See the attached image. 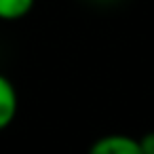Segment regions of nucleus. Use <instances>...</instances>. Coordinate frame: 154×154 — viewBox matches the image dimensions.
Masks as SVG:
<instances>
[{
	"label": "nucleus",
	"instance_id": "f257e3e1",
	"mask_svg": "<svg viewBox=\"0 0 154 154\" xmlns=\"http://www.w3.org/2000/svg\"><path fill=\"white\" fill-rule=\"evenodd\" d=\"M87 154H141V148L139 141L131 135L110 133L95 139Z\"/></svg>",
	"mask_w": 154,
	"mask_h": 154
},
{
	"label": "nucleus",
	"instance_id": "f03ea898",
	"mask_svg": "<svg viewBox=\"0 0 154 154\" xmlns=\"http://www.w3.org/2000/svg\"><path fill=\"white\" fill-rule=\"evenodd\" d=\"M17 108H19V97L15 85L5 74H0V131L7 129L15 120Z\"/></svg>",
	"mask_w": 154,
	"mask_h": 154
},
{
	"label": "nucleus",
	"instance_id": "7ed1b4c3",
	"mask_svg": "<svg viewBox=\"0 0 154 154\" xmlns=\"http://www.w3.org/2000/svg\"><path fill=\"white\" fill-rule=\"evenodd\" d=\"M34 2L36 0H0V19L17 21L34 9Z\"/></svg>",
	"mask_w": 154,
	"mask_h": 154
},
{
	"label": "nucleus",
	"instance_id": "20e7f679",
	"mask_svg": "<svg viewBox=\"0 0 154 154\" xmlns=\"http://www.w3.org/2000/svg\"><path fill=\"white\" fill-rule=\"evenodd\" d=\"M139 148H141V154H154V131H148L143 133L139 139Z\"/></svg>",
	"mask_w": 154,
	"mask_h": 154
}]
</instances>
